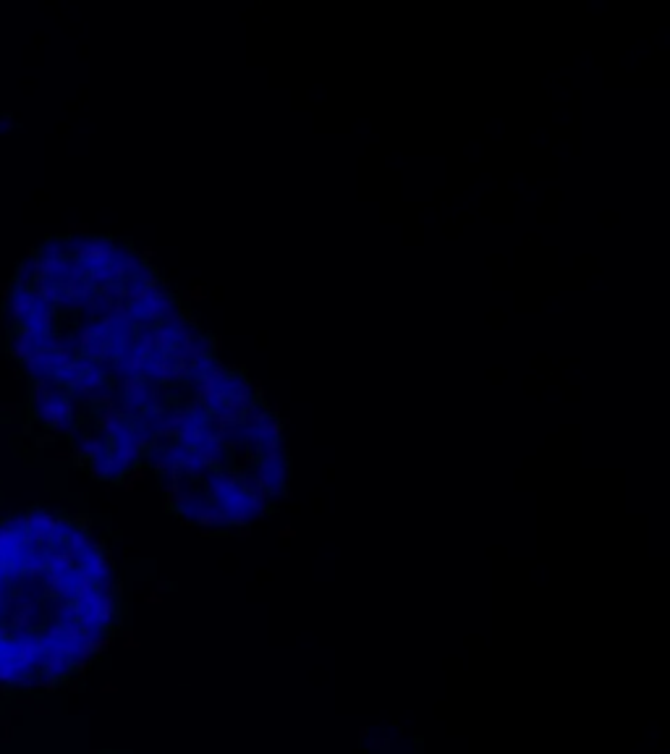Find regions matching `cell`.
Listing matches in <instances>:
<instances>
[{
    "instance_id": "1",
    "label": "cell",
    "mask_w": 670,
    "mask_h": 754,
    "mask_svg": "<svg viewBox=\"0 0 670 754\" xmlns=\"http://www.w3.org/2000/svg\"><path fill=\"white\" fill-rule=\"evenodd\" d=\"M115 613L113 563L84 521L34 511L0 524V686L71 679L108 642Z\"/></svg>"
},
{
    "instance_id": "2",
    "label": "cell",
    "mask_w": 670,
    "mask_h": 754,
    "mask_svg": "<svg viewBox=\"0 0 670 754\" xmlns=\"http://www.w3.org/2000/svg\"><path fill=\"white\" fill-rule=\"evenodd\" d=\"M184 299H186V301H197V304H202V301L207 299V293H204L202 286H192L189 291H184Z\"/></svg>"
}]
</instances>
